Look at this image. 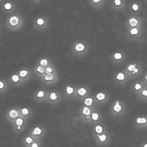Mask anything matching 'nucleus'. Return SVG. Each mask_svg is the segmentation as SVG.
<instances>
[{
  "label": "nucleus",
  "instance_id": "obj_27",
  "mask_svg": "<svg viewBox=\"0 0 147 147\" xmlns=\"http://www.w3.org/2000/svg\"><path fill=\"white\" fill-rule=\"evenodd\" d=\"M145 86H146L145 84L143 82L142 80H141V81H136V82H133V83L131 85L130 90H131V91L133 93V94H136V95H137L139 92L142 90V89L144 88Z\"/></svg>",
  "mask_w": 147,
  "mask_h": 147
},
{
  "label": "nucleus",
  "instance_id": "obj_14",
  "mask_svg": "<svg viewBox=\"0 0 147 147\" xmlns=\"http://www.w3.org/2000/svg\"><path fill=\"white\" fill-rule=\"evenodd\" d=\"M16 7V5L13 1L11 0H7V1H4L1 3V10L3 11L5 13L10 14L12 13H14L15 9Z\"/></svg>",
  "mask_w": 147,
  "mask_h": 147
},
{
  "label": "nucleus",
  "instance_id": "obj_18",
  "mask_svg": "<svg viewBox=\"0 0 147 147\" xmlns=\"http://www.w3.org/2000/svg\"><path fill=\"white\" fill-rule=\"evenodd\" d=\"M76 90H77V86L75 85H65V88H64V96L67 99H76Z\"/></svg>",
  "mask_w": 147,
  "mask_h": 147
},
{
  "label": "nucleus",
  "instance_id": "obj_32",
  "mask_svg": "<svg viewBox=\"0 0 147 147\" xmlns=\"http://www.w3.org/2000/svg\"><path fill=\"white\" fill-rule=\"evenodd\" d=\"M33 72L37 77L40 79L46 74V68L37 63L34 67Z\"/></svg>",
  "mask_w": 147,
  "mask_h": 147
},
{
  "label": "nucleus",
  "instance_id": "obj_7",
  "mask_svg": "<svg viewBox=\"0 0 147 147\" xmlns=\"http://www.w3.org/2000/svg\"><path fill=\"white\" fill-rule=\"evenodd\" d=\"M142 35V28L141 27H131L128 28L127 32V38L129 40H137L140 38Z\"/></svg>",
  "mask_w": 147,
  "mask_h": 147
},
{
  "label": "nucleus",
  "instance_id": "obj_1",
  "mask_svg": "<svg viewBox=\"0 0 147 147\" xmlns=\"http://www.w3.org/2000/svg\"><path fill=\"white\" fill-rule=\"evenodd\" d=\"M24 18L18 13H12L9 14L6 19V27L10 31H17L24 26Z\"/></svg>",
  "mask_w": 147,
  "mask_h": 147
},
{
  "label": "nucleus",
  "instance_id": "obj_16",
  "mask_svg": "<svg viewBox=\"0 0 147 147\" xmlns=\"http://www.w3.org/2000/svg\"><path fill=\"white\" fill-rule=\"evenodd\" d=\"M125 54L121 50H117L115 51V52H114L111 55V57H110L111 61L115 64L122 63L125 60Z\"/></svg>",
  "mask_w": 147,
  "mask_h": 147
},
{
  "label": "nucleus",
  "instance_id": "obj_2",
  "mask_svg": "<svg viewBox=\"0 0 147 147\" xmlns=\"http://www.w3.org/2000/svg\"><path fill=\"white\" fill-rule=\"evenodd\" d=\"M89 49L88 44L82 40H78L72 43L71 52L77 57H83L88 53Z\"/></svg>",
  "mask_w": 147,
  "mask_h": 147
},
{
  "label": "nucleus",
  "instance_id": "obj_34",
  "mask_svg": "<svg viewBox=\"0 0 147 147\" xmlns=\"http://www.w3.org/2000/svg\"><path fill=\"white\" fill-rule=\"evenodd\" d=\"M36 139L37 138H34L33 136H31V135L29 133L27 136H25L23 138L24 145V146L25 147H29L31 144H32V143L34 142V141H35V140H36Z\"/></svg>",
  "mask_w": 147,
  "mask_h": 147
},
{
  "label": "nucleus",
  "instance_id": "obj_33",
  "mask_svg": "<svg viewBox=\"0 0 147 147\" xmlns=\"http://www.w3.org/2000/svg\"><path fill=\"white\" fill-rule=\"evenodd\" d=\"M88 2L89 4L91 5V7L100 10L103 8L105 5L106 0H88Z\"/></svg>",
  "mask_w": 147,
  "mask_h": 147
},
{
  "label": "nucleus",
  "instance_id": "obj_26",
  "mask_svg": "<svg viewBox=\"0 0 147 147\" xmlns=\"http://www.w3.org/2000/svg\"><path fill=\"white\" fill-rule=\"evenodd\" d=\"M19 111L22 117L24 118L26 120H28L30 117L32 116V110L27 106H21L19 107Z\"/></svg>",
  "mask_w": 147,
  "mask_h": 147
},
{
  "label": "nucleus",
  "instance_id": "obj_24",
  "mask_svg": "<svg viewBox=\"0 0 147 147\" xmlns=\"http://www.w3.org/2000/svg\"><path fill=\"white\" fill-rule=\"evenodd\" d=\"M18 72L24 82H26L27 81H28L30 80V77H31V71H30L29 68H27V67L21 68L18 71Z\"/></svg>",
  "mask_w": 147,
  "mask_h": 147
},
{
  "label": "nucleus",
  "instance_id": "obj_8",
  "mask_svg": "<svg viewBox=\"0 0 147 147\" xmlns=\"http://www.w3.org/2000/svg\"><path fill=\"white\" fill-rule=\"evenodd\" d=\"M142 18L138 15H131L126 22L127 28L131 27H141L142 26Z\"/></svg>",
  "mask_w": 147,
  "mask_h": 147
},
{
  "label": "nucleus",
  "instance_id": "obj_13",
  "mask_svg": "<svg viewBox=\"0 0 147 147\" xmlns=\"http://www.w3.org/2000/svg\"><path fill=\"white\" fill-rule=\"evenodd\" d=\"M27 121L24 118L22 117V116H19L18 118H17L15 121H14L12 124L13 126V130L16 133H19L22 131H23V129L25 128L26 124H27Z\"/></svg>",
  "mask_w": 147,
  "mask_h": 147
},
{
  "label": "nucleus",
  "instance_id": "obj_10",
  "mask_svg": "<svg viewBox=\"0 0 147 147\" xmlns=\"http://www.w3.org/2000/svg\"><path fill=\"white\" fill-rule=\"evenodd\" d=\"M61 96L57 90H51L48 92L46 102L50 105H57L61 101Z\"/></svg>",
  "mask_w": 147,
  "mask_h": 147
},
{
  "label": "nucleus",
  "instance_id": "obj_15",
  "mask_svg": "<svg viewBox=\"0 0 147 147\" xmlns=\"http://www.w3.org/2000/svg\"><path fill=\"white\" fill-rule=\"evenodd\" d=\"M46 133V129L44 127L40 125H36L32 127L30 134L37 139H42Z\"/></svg>",
  "mask_w": 147,
  "mask_h": 147
},
{
  "label": "nucleus",
  "instance_id": "obj_30",
  "mask_svg": "<svg viewBox=\"0 0 147 147\" xmlns=\"http://www.w3.org/2000/svg\"><path fill=\"white\" fill-rule=\"evenodd\" d=\"M135 124L138 127H147V116L140 115L135 119Z\"/></svg>",
  "mask_w": 147,
  "mask_h": 147
},
{
  "label": "nucleus",
  "instance_id": "obj_39",
  "mask_svg": "<svg viewBox=\"0 0 147 147\" xmlns=\"http://www.w3.org/2000/svg\"><path fill=\"white\" fill-rule=\"evenodd\" d=\"M56 72H57V69H56V67L53 65V63H52L51 65L46 67V74L56 73Z\"/></svg>",
  "mask_w": 147,
  "mask_h": 147
},
{
  "label": "nucleus",
  "instance_id": "obj_20",
  "mask_svg": "<svg viewBox=\"0 0 147 147\" xmlns=\"http://www.w3.org/2000/svg\"><path fill=\"white\" fill-rule=\"evenodd\" d=\"M95 108H91V107H87V106L82 105L81 108L80 109V115H81V117L84 119V121L86 122H88L90 116L91 115L92 112L94 111Z\"/></svg>",
  "mask_w": 147,
  "mask_h": 147
},
{
  "label": "nucleus",
  "instance_id": "obj_28",
  "mask_svg": "<svg viewBox=\"0 0 147 147\" xmlns=\"http://www.w3.org/2000/svg\"><path fill=\"white\" fill-rule=\"evenodd\" d=\"M82 102L83 105L91 107V108H95L96 105H97L95 99H94V96L92 95H90L86 97V98H85Z\"/></svg>",
  "mask_w": 147,
  "mask_h": 147
},
{
  "label": "nucleus",
  "instance_id": "obj_23",
  "mask_svg": "<svg viewBox=\"0 0 147 147\" xmlns=\"http://www.w3.org/2000/svg\"><path fill=\"white\" fill-rule=\"evenodd\" d=\"M142 10V5L139 1H132L129 5V10L132 15H138Z\"/></svg>",
  "mask_w": 147,
  "mask_h": 147
},
{
  "label": "nucleus",
  "instance_id": "obj_35",
  "mask_svg": "<svg viewBox=\"0 0 147 147\" xmlns=\"http://www.w3.org/2000/svg\"><path fill=\"white\" fill-rule=\"evenodd\" d=\"M37 63L39 64V65H42V66L45 67L46 68V67H47L48 65H51L52 63V60H51V59L49 58V57H41V58L39 59V60H38Z\"/></svg>",
  "mask_w": 147,
  "mask_h": 147
},
{
  "label": "nucleus",
  "instance_id": "obj_31",
  "mask_svg": "<svg viewBox=\"0 0 147 147\" xmlns=\"http://www.w3.org/2000/svg\"><path fill=\"white\" fill-rule=\"evenodd\" d=\"M105 132H107V129H106V127H105V125L102 124L101 123L94 124V128H93V135L94 136L99 135V134L104 133Z\"/></svg>",
  "mask_w": 147,
  "mask_h": 147
},
{
  "label": "nucleus",
  "instance_id": "obj_29",
  "mask_svg": "<svg viewBox=\"0 0 147 147\" xmlns=\"http://www.w3.org/2000/svg\"><path fill=\"white\" fill-rule=\"evenodd\" d=\"M111 6L115 10L120 11L124 8L125 0H111Z\"/></svg>",
  "mask_w": 147,
  "mask_h": 147
},
{
  "label": "nucleus",
  "instance_id": "obj_43",
  "mask_svg": "<svg viewBox=\"0 0 147 147\" xmlns=\"http://www.w3.org/2000/svg\"><path fill=\"white\" fill-rule=\"evenodd\" d=\"M141 147H147V142L144 143V144H143V145H142V146H141Z\"/></svg>",
  "mask_w": 147,
  "mask_h": 147
},
{
  "label": "nucleus",
  "instance_id": "obj_19",
  "mask_svg": "<svg viewBox=\"0 0 147 147\" xmlns=\"http://www.w3.org/2000/svg\"><path fill=\"white\" fill-rule=\"evenodd\" d=\"M8 81L10 85H13V86H20V85H22L24 83L20 76H19V74H18V71L11 74L8 78Z\"/></svg>",
  "mask_w": 147,
  "mask_h": 147
},
{
  "label": "nucleus",
  "instance_id": "obj_22",
  "mask_svg": "<svg viewBox=\"0 0 147 147\" xmlns=\"http://www.w3.org/2000/svg\"><path fill=\"white\" fill-rule=\"evenodd\" d=\"M102 115L101 114V113L99 111H98V110H96V109H94V111L92 112L91 115H90L88 123L92 124H98V123H102Z\"/></svg>",
  "mask_w": 147,
  "mask_h": 147
},
{
  "label": "nucleus",
  "instance_id": "obj_40",
  "mask_svg": "<svg viewBox=\"0 0 147 147\" xmlns=\"http://www.w3.org/2000/svg\"><path fill=\"white\" fill-rule=\"evenodd\" d=\"M29 147H43L42 139H36Z\"/></svg>",
  "mask_w": 147,
  "mask_h": 147
},
{
  "label": "nucleus",
  "instance_id": "obj_21",
  "mask_svg": "<svg viewBox=\"0 0 147 147\" xmlns=\"http://www.w3.org/2000/svg\"><path fill=\"white\" fill-rule=\"evenodd\" d=\"M48 92L47 90L44 88L38 89L34 94V99L38 102H46L47 97L48 95Z\"/></svg>",
  "mask_w": 147,
  "mask_h": 147
},
{
  "label": "nucleus",
  "instance_id": "obj_12",
  "mask_svg": "<svg viewBox=\"0 0 147 147\" xmlns=\"http://www.w3.org/2000/svg\"><path fill=\"white\" fill-rule=\"evenodd\" d=\"M58 74L56 72V73L45 74L40 78V80L45 85H53L58 81Z\"/></svg>",
  "mask_w": 147,
  "mask_h": 147
},
{
  "label": "nucleus",
  "instance_id": "obj_17",
  "mask_svg": "<svg viewBox=\"0 0 147 147\" xmlns=\"http://www.w3.org/2000/svg\"><path fill=\"white\" fill-rule=\"evenodd\" d=\"M96 105H104L108 101L109 95L105 91H98L94 96Z\"/></svg>",
  "mask_w": 147,
  "mask_h": 147
},
{
  "label": "nucleus",
  "instance_id": "obj_42",
  "mask_svg": "<svg viewBox=\"0 0 147 147\" xmlns=\"http://www.w3.org/2000/svg\"><path fill=\"white\" fill-rule=\"evenodd\" d=\"M31 1H32L33 3L38 4V3H39V2H40V1H41V0H31Z\"/></svg>",
  "mask_w": 147,
  "mask_h": 147
},
{
  "label": "nucleus",
  "instance_id": "obj_5",
  "mask_svg": "<svg viewBox=\"0 0 147 147\" xmlns=\"http://www.w3.org/2000/svg\"><path fill=\"white\" fill-rule=\"evenodd\" d=\"M113 79L115 83L118 84V85H124L126 82H128V80L130 78H129L128 74L124 71V70H123L119 71L114 73Z\"/></svg>",
  "mask_w": 147,
  "mask_h": 147
},
{
  "label": "nucleus",
  "instance_id": "obj_11",
  "mask_svg": "<svg viewBox=\"0 0 147 147\" xmlns=\"http://www.w3.org/2000/svg\"><path fill=\"white\" fill-rule=\"evenodd\" d=\"M21 116L19 107H11L7 110L5 117L6 119L10 123H13L17 118Z\"/></svg>",
  "mask_w": 147,
  "mask_h": 147
},
{
  "label": "nucleus",
  "instance_id": "obj_44",
  "mask_svg": "<svg viewBox=\"0 0 147 147\" xmlns=\"http://www.w3.org/2000/svg\"><path fill=\"white\" fill-rule=\"evenodd\" d=\"M4 2V0H0V3H2V2Z\"/></svg>",
  "mask_w": 147,
  "mask_h": 147
},
{
  "label": "nucleus",
  "instance_id": "obj_41",
  "mask_svg": "<svg viewBox=\"0 0 147 147\" xmlns=\"http://www.w3.org/2000/svg\"><path fill=\"white\" fill-rule=\"evenodd\" d=\"M143 82L145 84L146 86H147V71L145 72L144 74V75H143V80H142Z\"/></svg>",
  "mask_w": 147,
  "mask_h": 147
},
{
  "label": "nucleus",
  "instance_id": "obj_25",
  "mask_svg": "<svg viewBox=\"0 0 147 147\" xmlns=\"http://www.w3.org/2000/svg\"><path fill=\"white\" fill-rule=\"evenodd\" d=\"M140 65V63L139 62H136V61H132V62H129V63L127 64V65L124 68V71L129 75V77H130V75L134 72V71L137 69L138 67ZM130 78V77H129Z\"/></svg>",
  "mask_w": 147,
  "mask_h": 147
},
{
  "label": "nucleus",
  "instance_id": "obj_9",
  "mask_svg": "<svg viewBox=\"0 0 147 147\" xmlns=\"http://www.w3.org/2000/svg\"><path fill=\"white\" fill-rule=\"evenodd\" d=\"M94 136L97 145L100 146H105L109 144L110 140V135L107 132L99 134V135H96Z\"/></svg>",
  "mask_w": 147,
  "mask_h": 147
},
{
  "label": "nucleus",
  "instance_id": "obj_37",
  "mask_svg": "<svg viewBox=\"0 0 147 147\" xmlns=\"http://www.w3.org/2000/svg\"><path fill=\"white\" fill-rule=\"evenodd\" d=\"M137 96L140 100L147 102V86H145L142 90L137 94Z\"/></svg>",
  "mask_w": 147,
  "mask_h": 147
},
{
  "label": "nucleus",
  "instance_id": "obj_4",
  "mask_svg": "<svg viewBox=\"0 0 147 147\" xmlns=\"http://www.w3.org/2000/svg\"><path fill=\"white\" fill-rule=\"evenodd\" d=\"M33 26L34 28L38 31L45 30L49 26L48 18L43 15L37 16L33 22Z\"/></svg>",
  "mask_w": 147,
  "mask_h": 147
},
{
  "label": "nucleus",
  "instance_id": "obj_3",
  "mask_svg": "<svg viewBox=\"0 0 147 147\" xmlns=\"http://www.w3.org/2000/svg\"><path fill=\"white\" fill-rule=\"evenodd\" d=\"M125 110V105L119 99L115 100L112 105L111 107H110L111 113L115 117H119V116H121V115H124Z\"/></svg>",
  "mask_w": 147,
  "mask_h": 147
},
{
  "label": "nucleus",
  "instance_id": "obj_6",
  "mask_svg": "<svg viewBox=\"0 0 147 147\" xmlns=\"http://www.w3.org/2000/svg\"><path fill=\"white\" fill-rule=\"evenodd\" d=\"M90 95V88L87 85H78L76 90V99L83 100L85 98Z\"/></svg>",
  "mask_w": 147,
  "mask_h": 147
},
{
  "label": "nucleus",
  "instance_id": "obj_36",
  "mask_svg": "<svg viewBox=\"0 0 147 147\" xmlns=\"http://www.w3.org/2000/svg\"><path fill=\"white\" fill-rule=\"evenodd\" d=\"M9 81L8 80H5V79H2L0 80V94H2L7 90V88H8Z\"/></svg>",
  "mask_w": 147,
  "mask_h": 147
},
{
  "label": "nucleus",
  "instance_id": "obj_38",
  "mask_svg": "<svg viewBox=\"0 0 147 147\" xmlns=\"http://www.w3.org/2000/svg\"><path fill=\"white\" fill-rule=\"evenodd\" d=\"M142 73V68H141V65H139L136 70L134 71V72H132V74L130 75V79L131 78H136L137 77L140 76Z\"/></svg>",
  "mask_w": 147,
  "mask_h": 147
}]
</instances>
